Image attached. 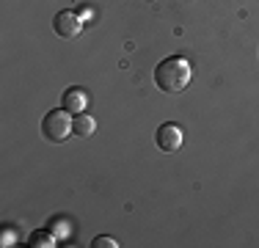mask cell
<instances>
[{"mask_svg":"<svg viewBox=\"0 0 259 248\" xmlns=\"http://www.w3.org/2000/svg\"><path fill=\"white\" fill-rule=\"evenodd\" d=\"M53 30L61 36V39H75V36L83 30V22L75 11H58L53 20Z\"/></svg>","mask_w":259,"mask_h":248,"instance_id":"cell-3","label":"cell"},{"mask_svg":"<svg viewBox=\"0 0 259 248\" xmlns=\"http://www.w3.org/2000/svg\"><path fill=\"white\" fill-rule=\"evenodd\" d=\"M72 133V119L69 110H50V113L41 119V135H45L50 144H61L66 141V135Z\"/></svg>","mask_w":259,"mask_h":248,"instance_id":"cell-2","label":"cell"},{"mask_svg":"<svg viewBox=\"0 0 259 248\" xmlns=\"http://www.w3.org/2000/svg\"><path fill=\"white\" fill-rule=\"evenodd\" d=\"M91 245H94V248H119V243H116L113 237H105V234H102V237H97Z\"/></svg>","mask_w":259,"mask_h":248,"instance_id":"cell-8","label":"cell"},{"mask_svg":"<svg viewBox=\"0 0 259 248\" xmlns=\"http://www.w3.org/2000/svg\"><path fill=\"white\" fill-rule=\"evenodd\" d=\"M157 146L163 149V152H177V149L182 146V127L180 124H171V121H165V124H160L157 127Z\"/></svg>","mask_w":259,"mask_h":248,"instance_id":"cell-4","label":"cell"},{"mask_svg":"<svg viewBox=\"0 0 259 248\" xmlns=\"http://www.w3.org/2000/svg\"><path fill=\"white\" fill-rule=\"evenodd\" d=\"M193 77V66L188 64L185 58H165L157 64L155 69V83L160 91L165 94H177V91H185Z\"/></svg>","mask_w":259,"mask_h":248,"instance_id":"cell-1","label":"cell"},{"mask_svg":"<svg viewBox=\"0 0 259 248\" xmlns=\"http://www.w3.org/2000/svg\"><path fill=\"white\" fill-rule=\"evenodd\" d=\"M30 245L33 248H53L55 245V237L53 234H47V232H36V234H30Z\"/></svg>","mask_w":259,"mask_h":248,"instance_id":"cell-7","label":"cell"},{"mask_svg":"<svg viewBox=\"0 0 259 248\" xmlns=\"http://www.w3.org/2000/svg\"><path fill=\"white\" fill-rule=\"evenodd\" d=\"M85 105H89V97H85L83 89H77V86H72V89L64 91V97H61V108L69 110V113H83Z\"/></svg>","mask_w":259,"mask_h":248,"instance_id":"cell-5","label":"cell"},{"mask_svg":"<svg viewBox=\"0 0 259 248\" xmlns=\"http://www.w3.org/2000/svg\"><path fill=\"white\" fill-rule=\"evenodd\" d=\"M97 130V121L91 119L89 113H75V119H72V133L80 135V138H89V135H94Z\"/></svg>","mask_w":259,"mask_h":248,"instance_id":"cell-6","label":"cell"}]
</instances>
